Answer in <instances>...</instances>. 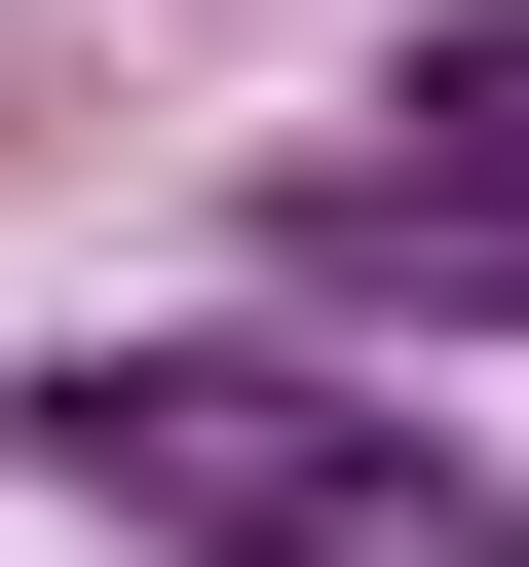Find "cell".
<instances>
[{"mask_svg": "<svg viewBox=\"0 0 529 567\" xmlns=\"http://www.w3.org/2000/svg\"><path fill=\"white\" fill-rule=\"evenodd\" d=\"M39 454H76L114 529H189V567H529V454H491V416H378V379H303V341H76Z\"/></svg>", "mask_w": 529, "mask_h": 567, "instance_id": "cell-1", "label": "cell"}, {"mask_svg": "<svg viewBox=\"0 0 529 567\" xmlns=\"http://www.w3.org/2000/svg\"><path fill=\"white\" fill-rule=\"evenodd\" d=\"M303 265H416V303H491V341H529V152H341V189H303Z\"/></svg>", "mask_w": 529, "mask_h": 567, "instance_id": "cell-2", "label": "cell"}]
</instances>
